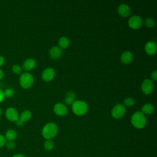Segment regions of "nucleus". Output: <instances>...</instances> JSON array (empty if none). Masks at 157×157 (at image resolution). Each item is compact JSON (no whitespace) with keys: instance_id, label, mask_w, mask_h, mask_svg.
Instances as JSON below:
<instances>
[{"instance_id":"1","label":"nucleus","mask_w":157,"mask_h":157,"mask_svg":"<svg viewBox=\"0 0 157 157\" xmlns=\"http://www.w3.org/2000/svg\"><path fill=\"white\" fill-rule=\"evenodd\" d=\"M58 128L54 123H48L46 124L42 129V136L47 140L51 139L56 136L58 133Z\"/></svg>"},{"instance_id":"2","label":"nucleus","mask_w":157,"mask_h":157,"mask_svg":"<svg viewBox=\"0 0 157 157\" xmlns=\"http://www.w3.org/2000/svg\"><path fill=\"white\" fill-rule=\"evenodd\" d=\"M131 121L132 124L136 128L141 129L146 124V117L145 115L140 111L136 112L131 117Z\"/></svg>"},{"instance_id":"3","label":"nucleus","mask_w":157,"mask_h":157,"mask_svg":"<svg viewBox=\"0 0 157 157\" xmlns=\"http://www.w3.org/2000/svg\"><path fill=\"white\" fill-rule=\"evenodd\" d=\"M72 109L75 115H83L88 110V105L82 100L74 101L72 104Z\"/></svg>"},{"instance_id":"4","label":"nucleus","mask_w":157,"mask_h":157,"mask_svg":"<svg viewBox=\"0 0 157 157\" xmlns=\"http://www.w3.org/2000/svg\"><path fill=\"white\" fill-rule=\"evenodd\" d=\"M19 82L22 88L28 89L33 85L34 77L33 75L29 72H23L20 75Z\"/></svg>"},{"instance_id":"5","label":"nucleus","mask_w":157,"mask_h":157,"mask_svg":"<svg viewBox=\"0 0 157 157\" xmlns=\"http://www.w3.org/2000/svg\"><path fill=\"white\" fill-rule=\"evenodd\" d=\"M125 112L126 109L124 106L121 104H117L112 109L111 114L113 118L118 119L123 117L125 114Z\"/></svg>"},{"instance_id":"6","label":"nucleus","mask_w":157,"mask_h":157,"mask_svg":"<svg viewBox=\"0 0 157 157\" xmlns=\"http://www.w3.org/2000/svg\"><path fill=\"white\" fill-rule=\"evenodd\" d=\"M153 87L154 85L153 81L148 78L145 79L141 85V89L143 93L145 94H150L153 91Z\"/></svg>"},{"instance_id":"7","label":"nucleus","mask_w":157,"mask_h":157,"mask_svg":"<svg viewBox=\"0 0 157 157\" xmlns=\"http://www.w3.org/2000/svg\"><path fill=\"white\" fill-rule=\"evenodd\" d=\"M5 115L6 118L11 121H16L19 118L18 111L12 107H10L6 110Z\"/></svg>"},{"instance_id":"8","label":"nucleus","mask_w":157,"mask_h":157,"mask_svg":"<svg viewBox=\"0 0 157 157\" xmlns=\"http://www.w3.org/2000/svg\"><path fill=\"white\" fill-rule=\"evenodd\" d=\"M128 25L132 29H138L142 25V19L138 15H133L129 19Z\"/></svg>"},{"instance_id":"9","label":"nucleus","mask_w":157,"mask_h":157,"mask_svg":"<svg viewBox=\"0 0 157 157\" xmlns=\"http://www.w3.org/2000/svg\"><path fill=\"white\" fill-rule=\"evenodd\" d=\"M55 74V71L52 67H47L42 73V78L45 82L52 80Z\"/></svg>"},{"instance_id":"10","label":"nucleus","mask_w":157,"mask_h":157,"mask_svg":"<svg viewBox=\"0 0 157 157\" xmlns=\"http://www.w3.org/2000/svg\"><path fill=\"white\" fill-rule=\"evenodd\" d=\"M55 113L59 116H64L67 112V108L66 106L62 103H56L53 107Z\"/></svg>"},{"instance_id":"11","label":"nucleus","mask_w":157,"mask_h":157,"mask_svg":"<svg viewBox=\"0 0 157 157\" xmlns=\"http://www.w3.org/2000/svg\"><path fill=\"white\" fill-rule=\"evenodd\" d=\"M145 51L149 55H153L156 52V45L153 41H149L145 45Z\"/></svg>"},{"instance_id":"12","label":"nucleus","mask_w":157,"mask_h":157,"mask_svg":"<svg viewBox=\"0 0 157 157\" xmlns=\"http://www.w3.org/2000/svg\"><path fill=\"white\" fill-rule=\"evenodd\" d=\"M118 13L123 17H126L129 15L131 13V10L129 7L125 4H121L118 7Z\"/></svg>"},{"instance_id":"13","label":"nucleus","mask_w":157,"mask_h":157,"mask_svg":"<svg viewBox=\"0 0 157 157\" xmlns=\"http://www.w3.org/2000/svg\"><path fill=\"white\" fill-rule=\"evenodd\" d=\"M49 54L52 59H57L61 57L62 55V50L58 46H54L50 49Z\"/></svg>"},{"instance_id":"14","label":"nucleus","mask_w":157,"mask_h":157,"mask_svg":"<svg viewBox=\"0 0 157 157\" xmlns=\"http://www.w3.org/2000/svg\"><path fill=\"white\" fill-rule=\"evenodd\" d=\"M36 61L34 60V59L29 58H27L23 64V68L24 69V70L26 71H29L32 70L35 66H36Z\"/></svg>"},{"instance_id":"15","label":"nucleus","mask_w":157,"mask_h":157,"mask_svg":"<svg viewBox=\"0 0 157 157\" xmlns=\"http://www.w3.org/2000/svg\"><path fill=\"white\" fill-rule=\"evenodd\" d=\"M132 53L129 51H126L121 55L120 59L123 64H129L132 60Z\"/></svg>"},{"instance_id":"16","label":"nucleus","mask_w":157,"mask_h":157,"mask_svg":"<svg viewBox=\"0 0 157 157\" xmlns=\"http://www.w3.org/2000/svg\"><path fill=\"white\" fill-rule=\"evenodd\" d=\"M5 137L8 141H14L17 137V132L15 130L10 129L6 132Z\"/></svg>"},{"instance_id":"17","label":"nucleus","mask_w":157,"mask_h":157,"mask_svg":"<svg viewBox=\"0 0 157 157\" xmlns=\"http://www.w3.org/2000/svg\"><path fill=\"white\" fill-rule=\"evenodd\" d=\"M70 44V41L69 39L66 37V36H62L61 37L59 38V40H58V47L61 49H64L66 48Z\"/></svg>"},{"instance_id":"18","label":"nucleus","mask_w":157,"mask_h":157,"mask_svg":"<svg viewBox=\"0 0 157 157\" xmlns=\"http://www.w3.org/2000/svg\"><path fill=\"white\" fill-rule=\"evenodd\" d=\"M75 98V94L73 91H69L67 93L66 97L64 99V102L67 105H72Z\"/></svg>"},{"instance_id":"19","label":"nucleus","mask_w":157,"mask_h":157,"mask_svg":"<svg viewBox=\"0 0 157 157\" xmlns=\"http://www.w3.org/2000/svg\"><path fill=\"white\" fill-rule=\"evenodd\" d=\"M154 110V106L150 103L145 104L142 107V112L144 114H151L153 112Z\"/></svg>"},{"instance_id":"20","label":"nucleus","mask_w":157,"mask_h":157,"mask_svg":"<svg viewBox=\"0 0 157 157\" xmlns=\"http://www.w3.org/2000/svg\"><path fill=\"white\" fill-rule=\"evenodd\" d=\"M31 116H32V113H31V111L26 110L23 111L21 113L19 118L24 123L25 121H28L31 118Z\"/></svg>"},{"instance_id":"21","label":"nucleus","mask_w":157,"mask_h":157,"mask_svg":"<svg viewBox=\"0 0 157 157\" xmlns=\"http://www.w3.org/2000/svg\"><path fill=\"white\" fill-rule=\"evenodd\" d=\"M44 148L47 151L52 150L54 147V143L52 140L48 139L45 141L44 144Z\"/></svg>"},{"instance_id":"22","label":"nucleus","mask_w":157,"mask_h":157,"mask_svg":"<svg viewBox=\"0 0 157 157\" xmlns=\"http://www.w3.org/2000/svg\"><path fill=\"white\" fill-rule=\"evenodd\" d=\"M145 25L148 28H151L153 27L155 25V20L151 18H147L144 21Z\"/></svg>"},{"instance_id":"23","label":"nucleus","mask_w":157,"mask_h":157,"mask_svg":"<svg viewBox=\"0 0 157 157\" xmlns=\"http://www.w3.org/2000/svg\"><path fill=\"white\" fill-rule=\"evenodd\" d=\"M12 70L13 72L15 73V74H21V71H22L21 67L18 64H14L12 67Z\"/></svg>"},{"instance_id":"24","label":"nucleus","mask_w":157,"mask_h":157,"mask_svg":"<svg viewBox=\"0 0 157 157\" xmlns=\"http://www.w3.org/2000/svg\"><path fill=\"white\" fill-rule=\"evenodd\" d=\"M5 146L6 147V148L10 150H13L15 148V143L14 142V141H8L7 140L5 144Z\"/></svg>"},{"instance_id":"25","label":"nucleus","mask_w":157,"mask_h":157,"mask_svg":"<svg viewBox=\"0 0 157 157\" xmlns=\"http://www.w3.org/2000/svg\"><path fill=\"white\" fill-rule=\"evenodd\" d=\"M134 99L132 98H127L124 100V104L127 106H132L134 104Z\"/></svg>"},{"instance_id":"26","label":"nucleus","mask_w":157,"mask_h":157,"mask_svg":"<svg viewBox=\"0 0 157 157\" xmlns=\"http://www.w3.org/2000/svg\"><path fill=\"white\" fill-rule=\"evenodd\" d=\"M4 95L5 96L7 97V98H10L12 96H13L14 94V90L12 88H8V89H6L4 91Z\"/></svg>"},{"instance_id":"27","label":"nucleus","mask_w":157,"mask_h":157,"mask_svg":"<svg viewBox=\"0 0 157 157\" xmlns=\"http://www.w3.org/2000/svg\"><path fill=\"white\" fill-rule=\"evenodd\" d=\"M6 141H7V140H6L5 136L2 134H0V148H2V147L5 146Z\"/></svg>"},{"instance_id":"28","label":"nucleus","mask_w":157,"mask_h":157,"mask_svg":"<svg viewBox=\"0 0 157 157\" xmlns=\"http://www.w3.org/2000/svg\"><path fill=\"white\" fill-rule=\"evenodd\" d=\"M151 77L153 80H156L157 78V71L155 70L151 74Z\"/></svg>"},{"instance_id":"29","label":"nucleus","mask_w":157,"mask_h":157,"mask_svg":"<svg viewBox=\"0 0 157 157\" xmlns=\"http://www.w3.org/2000/svg\"><path fill=\"white\" fill-rule=\"evenodd\" d=\"M5 98L4 91H2L1 89H0V102H2Z\"/></svg>"},{"instance_id":"30","label":"nucleus","mask_w":157,"mask_h":157,"mask_svg":"<svg viewBox=\"0 0 157 157\" xmlns=\"http://www.w3.org/2000/svg\"><path fill=\"white\" fill-rule=\"evenodd\" d=\"M15 122H16V124L18 126H21L23 124V122L20 118H18Z\"/></svg>"},{"instance_id":"31","label":"nucleus","mask_w":157,"mask_h":157,"mask_svg":"<svg viewBox=\"0 0 157 157\" xmlns=\"http://www.w3.org/2000/svg\"><path fill=\"white\" fill-rule=\"evenodd\" d=\"M4 62H5L4 57L1 56V55H0V66H2L4 64Z\"/></svg>"},{"instance_id":"32","label":"nucleus","mask_w":157,"mask_h":157,"mask_svg":"<svg viewBox=\"0 0 157 157\" xmlns=\"http://www.w3.org/2000/svg\"><path fill=\"white\" fill-rule=\"evenodd\" d=\"M12 157H26V156L23 154L17 153V154H15Z\"/></svg>"},{"instance_id":"33","label":"nucleus","mask_w":157,"mask_h":157,"mask_svg":"<svg viewBox=\"0 0 157 157\" xmlns=\"http://www.w3.org/2000/svg\"><path fill=\"white\" fill-rule=\"evenodd\" d=\"M3 76H4V72L2 71V69H0V80L3 78Z\"/></svg>"},{"instance_id":"34","label":"nucleus","mask_w":157,"mask_h":157,"mask_svg":"<svg viewBox=\"0 0 157 157\" xmlns=\"http://www.w3.org/2000/svg\"><path fill=\"white\" fill-rule=\"evenodd\" d=\"M1 113H2V111H1V108H0V117H1Z\"/></svg>"},{"instance_id":"35","label":"nucleus","mask_w":157,"mask_h":157,"mask_svg":"<svg viewBox=\"0 0 157 157\" xmlns=\"http://www.w3.org/2000/svg\"><path fill=\"white\" fill-rule=\"evenodd\" d=\"M84 157H86V156H84Z\"/></svg>"}]
</instances>
